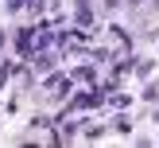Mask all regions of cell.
Here are the masks:
<instances>
[{"label": "cell", "mask_w": 159, "mask_h": 148, "mask_svg": "<svg viewBox=\"0 0 159 148\" xmlns=\"http://www.w3.org/2000/svg\"><path fill=\"white\" fill-rule=\"evenodd\" d=\"M101 4H105V8H113V12H116V8H120L124 0H101Z\"/></svg>", "instance_id": "1"}, {"label": "cell", "mask_w": 159, "mask_h": 148, "mask_svg": "<svg viewBox=\"0 0 159 148\" xmlns=\"http://www.w3.org/2000/svg\"><path fill=\"white\" fill-rule=\"evenodd\" d=\"M152 4H155V8H159V0H152Z\"/></svg>", "instance_id": "4"}, {"label": "cell", "mask_w": 159, "mask_h": 148, "mask_svg": "<svg viewBox=\"0 0 159 148\" xmlns=\"http://www.w3.org/2000/svg\"><path fill=\"white\" fill-rule=\"evenodd\" d=\"M0 47H4V31H0Z\"/></svg>", "instance_id": "3"}, {"label": "cell", "mask_w": 159, "mask_h": 148, "mask_svg": "<svg viewBox=\"0 0 159 148\" xmlns=\"http://www.w3.org/2000/svg\"><path fill=\"white\" fill-rule=\"evenodd\" d=\"M124 4H128V8H140V4H144V0H124Z\"/></svg>", "instance_id": "2"}]
</instances>
